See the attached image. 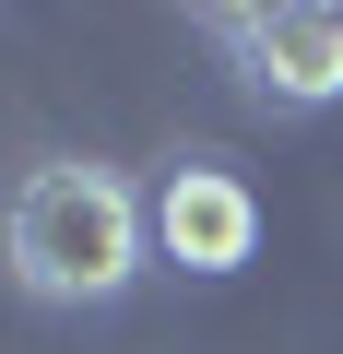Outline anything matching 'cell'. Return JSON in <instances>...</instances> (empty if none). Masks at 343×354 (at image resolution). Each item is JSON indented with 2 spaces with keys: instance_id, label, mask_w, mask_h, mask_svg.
<instances>
[{
  "instance_id": "cell-3",
  "label": "cell",
  "mask_w": 343,
  "mask_h": 354,
  "mask_svg": "<svg viewBox=\"0 0 343 354\" xmlns=\"http://www.w3.org/2000/svg\"><path fill=\"white\" fill-rule=\"evenodd\" d=\"M154 248L178 260V272H237V260L261 248L249 177L213 165V153H178V165H166V189H154Z\"/></svg>"
},
{
  "instance_id": "cell-2",
  "label": "cell",
  "mask_w": 343,
  "mask_h": 354,
  "mask_svg": "<svg viewBox=\"0 0 343 354\" xmlns=\"http://www.w3.org/2000/svg\"><path fill=\"white\" fill-rule=\"evenodd\" d=\"M213 36L237 48L249 95H272V106H331L343 95V12H308V0H284V12H213Z\"/></svg>"
},
{
  "instance_id": "cell-1",
  "label": "cell",
  "mask_w": 343,
  "mask_h": 354,
  "mask_svg": "<svg viewBox=\"0 0 343 354\" xmlns=\"http://www.w3.org/2000/svg\"><path fill=\"white\" fill-rule=\"evenodd\" d=\"M0 248H12V283L48 295V307H107L142 248H154V213L130 201V177L60 153V165H24L12 201H0Z\"/></svg>"
}]
</instances>
